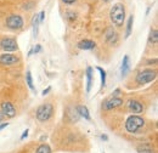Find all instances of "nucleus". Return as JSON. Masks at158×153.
I'll list each match as a JSON object with an SVG mask.
<instances>
[{
    "mask_svg": "<svg viewBox=\"0 0 158 153\" xmlns=\"http://www.w3.org/2000/svg\"><path fill=\"white\" fill-rule=\"evenodd\" d=\"M158 43V31L156 28H151L150 31V34H148V44H152V45H157Z\"/></svg>",
    "mask_w": 158,
    "mask_h": 153,
    "instance_id": "20",
    "label": "nucleus"
},
{
    "mask_svg": "<svg viewBox=\"0 0 158 153\" xmlns=\"http://www.w3.org/2000/svg\"><path fill=\"white\" fill-rule=\"evenodd\" d=\"M0 49L6 52H14L19 50V44L15 38H4L0 40Z\"/></svg>",
    "mask_w": 158,
    "mask_h": 153,
    "instance_id": "7",
    "label": "nucleus"
},
{
    "mask_svg": "<svg viewBox=\"0 0 158 153\" xmlns=\"http://www.w3.org/2000/svg\"><path fill=\"white\" fill-rule=\"evenodd\" d=\"M101 140H105V141H107V140H108V137H107L106 135H101Z\"/></svg>",
    "mask_w": 158,
    "mask_h": 153,
    "instance_id": "34",
    "label": "nucleus"
},
{
    "mask_svg": "<svg viewBox=\"0 0 158 153\" xmlns=\"http://www.w3.org/2000/svg\"><path fill=\"white\" fill-rule=\"evenodd\" d=\"M78 49L80 50H94L96 46V43L90 39H83L78 43Z\"/></svg>",
    "mask_w": 158,
    "mask_h": 153,
    "instance_id": "14",
    "label": "nucleus"
},
{
    "mask_svg": "<svg viewBox=\"0 0 158 153\" xmlns=\"http://www.w3.org/2000/svg\"><path fill=\"white\" fill-rule=\"evenodd\" d=\"M23 19L21 17L20 15H11L6 19V27L9 29H12V31H20L23 28Z\"/></svg>",
    "mask_w": 158,
    "mask_h": 153,
    "instance_id": "6",
    "label": "nucleus"
},
{
    "mask_svg": "<svg viewBox=\"0 0 158 153\" xmlns=\"http://www.w3.org/2000/svg\"><path fill=\"white\" fill-rule=\"evenodd\" d=\"M38 17H39L40 23L44 22V19H45V11H40V14L38 15Z\"/></svg>",
    "mask_w": 158,
    "mask_h": 153,
    "instance_id": "28",
    "label": "nucleus"
},
{
    "mask_svg": "<svg viewBox=\"0 0 158 153\" xmlns=\"http://www.w3.org/2000/svg\"><path fill=\"white\" fill-rule=\"evenodd\" d=\"M19 61H20V57L11 52H5L0 55V64H4V66L16 64Z\"/></svg>",
    "mask_w": 158,
    "mask_h": 153,
    "instance_id": "10",
    "label": "nucleus"
},
{
    "mask_svg": "<svg viewBox=\"0 0 158 153\" xmlns=\"http://www.w3.org/2000/svg\"><path fill=\"white\" fill-rule=\"evenodd\" d=\"M96 69L100 72V76H101V89H103L106 86V78H107V73L106 71L102 68V67H96Z\"/></svg>",
    "mask_w": 158,
    "mask_h": 153,
    "instance_id": "23",
    "label": "nucleus"
},
{
    "mask_svg": "<svg viewBox=\"0 0 158 153\" xmlns=\"http://www.w3.org/2000/svg\"><path fill=\"white\" fill-rule=\"evenodd\" d=\"M2 118H4V115H2V113H1V111H0V122L2 120Z\"/></svg>",
    "mask_w": 158,
    "mask_h": 153,
    "instance_id": "35",
    "label": "nucleus"
},
{
    "mask_svg": "<svg viewBox=\"0 0 158 153\" xmlns=\"http://www.w3.org/2000/svg\"><path fill=\"white\" fill-rule=\"evenodd\" d=\"M105 39H106V41L110 43V44H113L114 41H117L118 35H117V33L114 32V29H113L112 27H108V28H107V31H106V33H105Z\"/></svg>",
    "mask_w": 158,
    "mask_h": 153,
    "instance_id": "17",
    "label": "nucleus"
},
{
    "mask_svg": "<svg viewBox=\"0 0 158 153\" xmlns=\"http://www.w3.org/2000/svg\"><path fill=\"white\" fill-rule=\"evenodd\" d=\"M130 72V57L129 55H125L122 61V67H120V74L122 76H127Z\"/></svg>",
    "mask_w": 158,
    "mask_h": 153,
    "instance_id": "15",
    "label": "nucleus"
},
{
    "mask_svg": "<svg viewBox=\"0 0 158 153\" xmlns=\"http://www.w3.org/2000/svg\"><path fill=\"white\" fill-rule=\"evenodd\" d=\"M28 133H29V130L28 129H26L24 131H23V134H22V136H21V140H24L27 136H28Z\"/></svg>",
    "mask_w": 158,
    "mask_h": 153,
    "instance_id": "31",
    "label": "nucleus"
},
{
    "mask_svg": "<svg viewBox=\"0 0 158 153\" xmlns=\"http://www.w3.org/2000/svg\"><path fill=\"white\" fill-rule=\"evenodd\" d=\"M39 24L40 21L38 15H34L33 19H32V27H33V37L37 38L38 37V33H39Z\"/></svg>",
    "mask_w": 158,
    "mask_h": 153,
    "instance_id": "19",
    "label": "nucleus"
},
{
    "mask_svg": "<svg viewBox=\"0 0 158 153\" xmlns=\"http://www.w3.org/2000/svg\"><path fill=\"white\" fill-rule=\"evenodd\" d=\"M55 113V107L52 103L50 102H45L41 103L35 111V118L37 120H39L40 123H45L48 120H50Z\"/></svg>",
    "mask_w": 158,
    "mask_h": 153,
    "instance_id": "4",
    "label": "nucleus"
},
{
    "mask_svg": "<svg viewBox=\"0 0 158 153\" xmlns=\"http://www.w3.org/2000/svg\"><path fill=\"white\" fill-rule=\"evenodd\" d=\"M50 91H51V86H48L46 89H44V90H43V93H41V95H43V96L48 95V94H49Z\"/></svg>",
    "mask_w": 158,
    "mask_h": 153,
    "instance_id": "29",
    "label": "nucleus"
},
{
    "mask_svg": "<svg viewBox=\"0 0 158 153\" xmlns=\"http://www.w3.org/2000/svg\"><path fill=\"white\" fill-rule=\"evenodd\" d=\"M66 119H67V122L68 123H71V124H73V123H77L79 120V117L78 113H77V111H76V107H69V108H67V111H66Z\"/></svg>",
    "mask_w": 158,
    "mask_h": 153,
    "instance_id": "12",
    "label": "nucleus"
},
{
    "mask_svg": "<svg viewBox=\"0 0 158 153\" xmlns=\"http://www.w3.org/2000/svg\"><path fill=\"white\" fill-rule=\"evenodd\" d=\"M93 86V68L89 66L86 68V94L90 93Z\"/></svg>",
    "mask_w": 158,
    "mask_h": 153,
    "instance_id": "18",
    "label": "nucleus"
},
{
    "mask_svg": "<svg viewBox=\"0 0 158 153\" xmlns=\"http://www.w3.org/2000/svg\"><path fill=\"white\" fill-rule=\"evenodd\" d=\"M157 78V71L152 68H146L140 71L138 74L135 76V84L136 86H142L148 83H152Z\"/></svg>",
    "mask_w": 158,
    "mask_h": 153,
    "instance_id": "5",
    "label": "nucleus"
},
{
    "mask_svg": "<svg viewBox=\"0 0 158 153\" xmlns=\"http://www.w3.org/2000/svg\"><path fill=\"white\" fill-rule=\"evenodd\" d=\"M57 136L52 137L54 145L60 151L68 152H85L89 150V142L81 133L72 129H66L57 133Z\"/></svg>",
    "mask_w": 158,
    "mask_h": 153,
    "instance_id": "1",
    "label": "nucleus"
},
{
    "mask_svg": "<svg viewBox=\"0 0 158 153\" xmlns=\"http://www.w3.org/2000/svg\"><path fill=\"white\" fill-rule=\"evenodd\" d=\"M64 4H67V5H72V4H74L77 0H62Z\"/></svg>",
    "mask_w": 158,
    "mask_h": 153,
    "instance_id": "33",
    "label": "nucleus"
},
{
    "mask_svg": "<svg viewBox=\"0 0 158 153\" xmlns=\"http://www.w3.org/2000/svg\"><path fill=\"white\" fill-rule=\"evenodd\" d=\"M67 16H69V17H68L69 19H76V17H77V15L73 14V12H67Z\"/></svg>",
    "mask_w": 158,
    "mask_h": 153,
    "instance_id": "30",
    "label": "nucleus"
},
{
    "mask_svg": "<svg viewBox=\"0 0 158 153\" xmlns=\"http://www.w3.org/2000/svg\"><path fill=\"white\" fill-rule=\"evenodd\" d=\"M127 108L133 114H141L143 112V110H145L143 108V105L139 100H135V98H130L127 102Z\"/></svg>",
    "mask_w": 158,
    "mask_h": 153,
    "instance_id": "9",
    "label": "nucleus"
},
{
    "mask_svg": "<svg viewBox=\"0 0 158 153\" xmlns=\"http://www.w3.org/2000/svg\"><path fill=\"white\" fill-rule=\"evenodd\" d=\"M0 111L6 118H14L16 115V108L11 102H2L0 106Z\"/></svg>",
    "mask_w": 158,
    "mask_h": 153,
    "instance_id": "11",
    "label": "nucleus"
},
{
    "mask_svg": "<svg viewBox=\"0 0 158 153\" xmlns=\"http://www.w3.org/2000/svg\"><path fill=\"white\" fill-rule=\"evenodd\" d=\"M7 126H9V123H0V131H1L2 129L7 128Z\"/></svg>",
    "mask_w": 158,
    "mask_h": 153,
    "instance_id": "32",
    "label": "nucleus"
},
{
    "mask_svg": "<svg viewBox=\"0 0 158 153\" xmlns=\"http://www.w3.org/2000/svg\"><path fill=\"white\" fill-rule=\"evenodd\" d=\"M147 122L143 117L138 114L129 115L124 123L125 131L130 135H141L142 133H146Z\"/></svg>",
    "mask_w": 158,
    "mask_h": 153,
    "instance_id": "2",
    "label": "nucleus"
},
{
    "mask_svg": "<svg viewBox=\"0 0 158 153\" xmlns=\"http://www.w3.org/2000/svg\"><path fill=\"white\" fill-rule=\"evenodd\" d=\"M26 83H27L28 88H29L31 90H33V91H34V85H33V78H32V73H31V71H29V69H27V72H26Z\"/></svg>",
    "mask_w": 158,
    "mask_h": 153,
    "instance_id": "24",
    "label": "nucleus"
},
{
    "mask_svg": "<svg viewBox=\"0 0 158 153\" xmlns=\"http://www.w3.org/2000/svg\"><path fill=\"white\" fill-rule=\"evenodd\" d=\"M105 1H110V0H105Z\"/></svg>",
    "mask_w": 158,
    "mask_h": 153,
    "instance_id": "36",
    "label": "nucleus"
},
{
    "mask_svg": "<svg viewBox=\"0 0 158 153\" xmlns=\"http://www.w3.org/2000/svg\"><path fill=\"white\" fill-rule=\"evenodd\" d=\"M34 153H52V151H51V147L49 143H40L35 148Z\"/></svg>",
    "mask_w": 158,
    "mask_h": 153,
    "instance_id": "22",
    "label": "nucleus"
},
{
    "mask_svg": "<svg viewBox=\"0 0 158 153\" xmlns=\"http://www.w3.org/2000/svg\"><path fill=\"white\" fill-rule=\"evenodd\" d=\"M33 6H34V4H33V2H27V4H23V9H24V10H31Z\"/></svg>",
    "mask_w": 158,
    "mask_h": 153,
    "instance_id": "27",
    "label": "nucleus"
},
{
    "mask_svg": "<svg viewBox=\"0 0 158 153\" xmlns=\"http://www.w3.org/2000/svg\"><path fill=\"white\" fill-rule=\"evenodd\" d=\"M122 95V90L117 88L116 90H113V93H112V97H119V96Z\"/></svg>",
    "mask_w": 158,
    "mask_h": 153,
    "instance_id": "26",
    "label": "nucleus"
},
{
    "mask_svg": "<svg viewBox=\"0 0 158 153\" xmlns=\"http://www.w3.org/2000/svg\"><path fill=\"white\" fill-rule=\"evenodd\" d=\"M110 19L117 28L123 27L124 21H125V6L122 2H117L112 6L110 11Z\"/></svg>",
    "mask_w": 158,
    "mask_h": 153,
    "instance_id": "3",
    "label": "nucleus"
},
{
    "mask_svg": "<svg viewBox=\"0 0 158 153\" xmlns=\"http://www.w3.org/2000/svg\"><path fill=\"white\" fill-rule=\"evenodd\" d=\"M123 103H124V101L120 97H110L102 102V110L112 111V110H116L120 106H123Z\"/></svg>",
    "mask_w": 158,
    "mask_h": 153,
    "instance_id": "8",
    "label": "nucleus"
},
{
    "mask_svg": "<svg viewBox=\"0 0 158 153\" xmlns=\"http://www.w3.org/2000/svg\"><path fill=\"white\" fill-rule=\"evenodd\" d=\"M133 26H134V16L130 15L129 19H128V22H127V29H125V37H124L125 39L130 37V34L133 32Z\"/></svg>",
    "mask_w": 158,
    "mask_h": 153,
    "instance_id": "21",
    "label": "nucleus"
},
{
    "mask_svg": "<svg viewBox=\"0 0 158 153\" xmlns=\"http://www.w3.org/2000/svg\"><path fill=\"white\" fill-rule=\"evenodd\" d=\"M40 51H41V45H40V44H37L33 49H31V50H29L28 56H31L32 54H38V52H40Z\"/></svg>",
    "mask_w": 158,
    "mask_h": 153,
    "instance_id": "25",
    "label": "nucleus"
},
{
    "mask_svg": "<svg viewBox=\"0 0 158 153\" xmlns=\"http://www.w3.org/2000/svg\"><path fill=\"white\" fill-rule=\"evenodd\" d=\"M76 111H77V113H78V115L80 118H84V119L88 120V122L91 120L90 112H89V110H88L86 106H84V105H78V106L76 107Z\"/></svg>",
    "mask_w": 158,
    "mask_h": 153,
    "instance_id": "16",
    "label": "nucleus"
},
{
    "mask_svg": "<svg viewBox=\"0 0 158 153\" xmlns=\"http://www.w3.org/2000/svg\"><path fill=\"white\" fill-rule=\"evenodd\" d=\"M135 148L139 153H156V150L150 142H140L136 145Z\"/></svg>",
    "mask_w": 158,
    "mask_h": 153,
    "instance_id": "13",
    "label": "nucleus"
}]
</instances>
